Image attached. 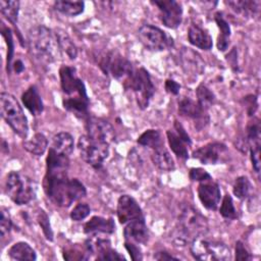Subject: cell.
Listing matches in <instances>:
<instances>
[{
  "label": "cell",
  "instance_id": "cell-12",
  "mask_svg": "<svg viewBox=\"0 0 261 261\" xmlns=\"http://www.w3.org/2000/svg\"><path fill=\"white\" fill-rule=\"evenodd\" d=\"M86 129L89 137L107 145H110L115 139L113 126L101 117L89 116L86 119Z\"/></svg>",
  "mask_w": 261,
  "mask_h": 261
},
{
  "label": "cell",
  "instance_id": "cell-23",
  "mask_svg": "<svg viewBox=\"0 0 261 261\" xmlns=\"http://www.w3.org/2000/svg\"><path fill=\"white\" fill-rule=\"evenodd\" d=\"M115 230V223L112 218H104L94 216L84 224V232L88 234L94 233H112Z\"/></svg>",
  "mask_w": 261,
  "mask_h": 261
},
{
  "label": "cell",
  "instance_id": "cell-15",
  "mask_svg": "<svg viewBox=\"0 0 261 261\" xmlns=\"http://www.w3.org/2000/svg\"><path fill=\"white\" fill-rule=\"evenodd\" d=\"M117 218L121 224H126L137 219H144L145 216L138 202L128 195H122L117 201Z\"/></svg>",
  "mask_w": 261,
  "mask_h": 261
},
{
  "label": "cell",
  "instance_id": "cell-3",
  "mask_svg": "<svg viewBox=\"0 0 261 261\" xmlns=\"http://www.w3.org/2000/svg\"><path fill=\"white\" fill-rule=\"evenodd\" d=\"M208 230L207 218L191 205H186L178 214L174 241L178 244L191 243L196 237Z\"/></svg>",
  "mask_w": 261,
  "mask_h": 261
},
{
  "label": "cell",
  "instance_id": "cell-32",
  "mask_svg": "<svg viewBox=\"0 0 261 261\" xmlns=\"http://www.w3.org/2000/svg\"><path fill=\"white\" fill-rule=\"evenodd\" d=\"M54 8L64 15L76 16L84 12L85 3L83 1L58 0L54 2Z\"/></svg>",
  "mask_w": 261,
  "mask_h": 261
},
{
  "label": "cell",
  "instance_id": "cell-41",
  "mask_svg": "<svg viewBox=\"0 0 261 261\" xmlns=\"http://www.w3.org/2000/svg\"><path fill=\"white\" fill-rule=\"evenodd\" d=\"M37 221L40 224L46 239L49 240V241H53V231H52L51 226H50L49 217L43 209L38 210V212H37Z\"/></svg>",
  "mask_w": 261,
  "mask_h": 261
},
{
  "label": "cell",
  "instance_id": "cell-5",
  "mask_svg": "<svg viewBox=\"0 0 261 261\" xmlns=\"http://www.w3.org/2000/svg\"><path fill=\"white\" fill-rule=\"evenodd\" d=\"M0 108L3 119L12 130L20 138H27L29 133L28 119L18 101L11 94L1 93Z\"/></svg>",
  "mask_w": 261,
  "mask_h": 261
},
{
  "label": "cell",
  "instance_id": "cell-43",
  "mask_svg": "<svg viewBox=\"0 0 261 261\" xmlns=\"http://www.w3.org/2000/svg\"><path fill=\"white\" fill-rule=\"evenodd\" d=\"M249 151H250V155H251V161H252L253 168L256 171V173H259L260 172V164H261L260 142L253 143V144L249 145Z\"/></svg>",
  "mask_w": 261,
  "mask_h": 261
},
{
  "label": "cell",
  "instance_id": "cell-10",
  "mask_svg": "<svg viewBox=\"0 0 261 261\" xmlns=\"http://www.w3.org/2000/svg\"><path fill=\"white\" fill-rule=\"evenodd\" d=\"M138 38L143 46L150 51H163L173 46V40L163 30L152 25L143 24L138 31Z\"/></svg>",
  "mask_w": 261,
  "mask_h": 261
},
{
  "label": "cell",
  "instance_id": "cell-25",
  "mask_svg": "<svg viewBox=\"0 0 261 261\" xmlns=\"http://www.w3.org/2000/svg\"><path fill=\"white\" fill-rule=\"evenodd\" d=\"M225 4L228 5L233 11L240 13L244 16L254 17L260 14V1L252 0H243V1H225Z\"/></svg>",
  "mask_w": 261,
  "mask_h": 261
},
{
  "label": "cell",
  "instance_id": "cell-2",
  "mask_svg": "<svg viewBox=\"0 0 261 261\" xmlns=\"http://www.w3.org/2000/svg\"><path fill=\"white\" fill-rule=\"evenodd\" d=\"M28 45L31 53L42 62L52 63L60 56L56 34L45 25H36L29 31Z\"/></svg>",
  "mask_w": 261,
  "mask_h": 261
},
{
  "label": "cell",
  "instance_id": "cell-38",
  "mask_svg": "<svg viewBox=\"0 0 261 261\" xmlns=\"http://www.w3.org/2000/svg\"><path fill=\"white\" fill-rule=\"evenodd\" d=\"M62 254L65 260H88L92 256V254L87 249L86 245H84L83 249H81L76 245H73L69 248H65Z\"/></svg>",
  "mask_w": 261,
  "mask_h": 261
},
{
  "label": "cell",
  "instance_id": "cell-48",
  "mask_svg": "<svg viewBox=\"0 0 261 261\" xmlns=\"http://www.w3.org/2000/svg\"><path fill=\"white\" fill-rule=\"evenodd\" d=\"M245 101V106L247 109V113L249 116L254 115L256 109H257V97L254 95H249L247 97H245L244 99Z\"/></svg>",
  "mask_w": 261,
  "mask_h": 261
},
{
  "label": "cell",
  "instance_id": "cell-4",
  "mask_svg": "<svg viewBox=\"0 0 261 261\" xmlns=\"http://www.w3.org/2000/svg\"><path fill=\"white\" fill-rule=\"evenodd\" d=\"M193 257L201 261H227L231 259L229 248L222 242L209 239L205 234L196 237L191 242Z\"/></svg>",
  "mask_w": 261,
  "mask_h": 261
},
{
  "label": "cell",
  "instance_id": "cell-20",
  "mask_svg": "<svg viewBox=\"0 0 261 261\" xmlns=\"http://www.w3.org/2000/svg\"><path fill=\"white\" fill-rule=\"evenodd\" d=\"M124 241L136 244H146L149 240L148 226L144 219H137L125 224L123 229Z\"/></svg>",
  "mask_w": 261,
  "mask_h": 261
},
{
  "label": "cell",
  "instance_id": "cell-7",
  "mask_svg": "<svg viewBox=\"0 0 261 261\" xmlns=\"http://www.w3.org/2000/svg\"><path fill=\"white\" fill-rule=\"evenodd\" d=\"M123 88L133 91L137 104L141 109H146L149 106L155 93L151 75L144 67L136 69L129 80L123 84Z\"/></svg>",
  "mask_w": 261,
  "mask_h": 261
},
{
  "label": "cell",
  "instance_id": "cell-30",
  "mask_svg": "<svg viewBox=\"0 0 261 261\" xmlns=\"http://www.w3.org/2000/svg\"><path fill=\"white\" fill-rule=\"evenodd\" d=\"M167 141L169 144L170 149L172 152L182 160H186L189 158V152H188V144L174 132V130H167L166 132Z\"/></svg>",
  "mask_w": 261,
  "mask_h": 261
},
{
  "label": "cell",
  "instance_id": "cell-14",
  "mask_svg": "<svg viewBox=\"0 0 261 261\" xmlns=\"http://www.w3.org/2000/svg\"><path fill=\"white\" fill-rule=\"evenodd\" d=\"M178 112L185 117L194 119L198 129L204 127L209 121L207 110L201 107L198 102L189 97H184L178 101Z\"/></svg>",
  "mask_w": 261,
  "mask_h": 261
},
{
  "label": "cell",
  "instance_id": "cell-28",
  "mask_svg": "<svg viewBox=\"0 0 261 261\" xmlns=\"http://www.w3.org/2000/svg\"><path fill=\"white\" fill-rule=\"evenodd\" d=\"M152 162L155 166H157L159 169L164 171H171L175 168L174 161L170 155V153L165 149L164 146L153 150V153L151 155Z\"/></svg>",
  "mask_w": 261,
  "mask_h": 261
},
{
  "label": "cell",
  "instance_id": "cell-8",
  "mask_svg": "<svg viewBox=\"0 0 261 261\" xmlns=\"http://www.w3.org/2000/svg\"><path fill=\"white\" fill-rule=\"evenodd\" d=\"M81 158L95 169L102 167L109 155V145L96 141L88 135H83L77 141Z\"/></svg>",
  "mask_w": 261,
  "mask_h": 261
},
{
  "label": "cell",
  "instance_id": "cell-16",
  "mask_svg": "<svg viewBox=\"0 0 261 261\" xmlns=\"http://www.w3.org/2000/svg\"><path fill=\"white\" fill-rule=\"evenodd\" d=\"M227 154V148L223 143H209L193 152V158L203 164H217L221 162Z\"/></svg>",
  "mask_w": 261,
  "mask_h": 261
},
{
  "label": "cell",
  "instance_id": "cell-13",
  "mask_svg": "<svg viewBox=\"0 0 261 261\" xmlns=\"http://www.w3.org/2000/svg\"><path fill=\"white\" fill-rule=\"evenodd\" d=\"M159 9V15L162 23L169 29H176L182 20L181 5L174 0L152 1Z\"/></svg>",
  "mask_w": 261,
  "mask_h": 261
},
{
  "label": "cell",
  "instance_id": "cell-50",
  "mask_svg": "<svg viewBox=\"0 0 261 261\" xmlns=\"http://www.w3.org/2000/svg\"><path fill=\"white\" fill-rule=\"evenodd\" d=\"M164 87L166 92L171 95H177L180 90V85L173 80H166Z\"/></svg>",
  "mask_w": 261,
  "mask_h": 261
},
{
  "label": "cell",
  "instance_id": "cell-40",
  "mask_svg": "<svg viewBox=\"0 0 261 261\" xmlns=\"http://www.w3.org/2000/svg\"><path fill=\"white\" fill-rule=\"evenodd\" d=\"M219 213L224 218H228V219L238 218V213H237V210L234 208L232 199H231L229 194H226L223 197L220 208H219Z\"/></svg>",
  "mask_w": 261,
  "mask_h": 261
},
{
  "label": "cell",
  "instance_id": "cell-9",
  "mask_svg": "<svg viewBox=\"0 0 261 261\" xmlns=\"http://www.w3.org/2000/svg\"><path fill=\"white\" fill-rule=\"evenodd\" d=\"M99 66L105 74H111L122 85L129 80L136 70L130 61L114 51L104 55L99 61Z\"/></svg>",
  "mask_w": 261,
  "mask_h": 261
},
{
  "label": "cell",
  "instance_id": "cell-35",
  "mask_svg": "<svg viewBox=\"0 0 261 261\" xmlns=\"http://www.w3.org/2000/svg\"><path fill=\"white\" fill-rule=\"evenodd\" d=\"M252 189L253 187L250 179L247 176L242 175L236 178L232 187V192L237 198L241 200H246L251 196Z\"/></svg>",
  "mask_w": 261,
  "mask_h": 261
},
{
  "label": "cell",
  "instance_id": "cell-49",
  "mask_svg": "<svg viewBox=\"0 0 261 261\" xmlns=\"http://www.w3.org/2000/svg\"><path fill=\"white\" fill-rule=\"evenodd\" d=\"M174 132H175L188 145H191V144H192V141H191L190 136L188 135V133L186 132V129L184 128V126L181 125V123H179L177 120L174 121Z\"/></svg>",
  "mask_w": 261,
  "mask_h": 261
},
{
  "label": "cell",
  "instance_id": "cell-29",
  "mask_svg": "<svg viewBox=\"0 0 261 261\" xmlns=\"http://www.w3.org/2000/svg\"><path fill=\"white\" fill-rule=\"evenodd\" d=\"M214 19L220 32L217 39V48L219 51H225L229 45V37H230L229 24L220 12L215 13Z\"/></svg>",
  "mask_w": 261,
  "mask_h": 261
},
{
  "label": "cell",
  "instance_id": "cell-53",
  "mask_svg": "<svg viewBox=\"0 0 261 261\" xmlns=\"http://www.w3.org/2000/svg\"><path fill=\"white\" fill-rule=\"evenodd\" d=\"M12 69H13L16 73L22 72L23 69H24V64H23V62H22L20 59L14 60V61L12 62V64H11V70H12Z\"/></svg>",
  "mask_w": 261,
  "mask_h": 261
},
{
  "label": "cell",
  "instance_id": "cell-45",
  "mask_svg": "<svg viewBox=\"0 0 261 261\" xmlns=\"http://www.w3.org/2000/svg\"><path fill=\"white\" fill-rule=\"evenodd\" d=\"M189 177H190L191 180L199 181V182L212 178L211 175L205 169L200 168V167L191 168L190 171H189Z\"/></svg>",
  "mask_w": 261,
  "mask_h": 261
},
{
  "label": "cell",
  "instance_id": "cell-39",
  "mask_svg": "<svg viewBox=\"0 0 261 261\" xmlns=\"http://www.w3.org/2000/svg\"><path fill=\"white\" fill-rule=\"evenodd\" d=\"M1 34L3 38L5 39L6 45H7V59H6V70L9 73L11 71V64L13 60L14 55V41L12 37L11 30L5 25H2L1 28Z\"/></svg>",
  "mask_w": 261,
  "mask_h": 261
},
{
  "label": "cell",
  "instance_id": "cell-51",
  "mask_svg": "<svg viewBox=\"0 0 261 261\" xmlns=\"http://www.w3.org/2000/svg\"><path fill=\"white\" fill-rule=\"evenodd\" d=\"M238 56H237V51H236V48H233L229 53H228V55L226 56V59H227V61L229 62V64H230V66H231V68L233 69V70H239V65H238V58H237Z\"/></svg>",
  "mask_w": 261,
  "mask_h": 261
},
{
  "label": "cell",
  "instance_id": "cell-34",
  "mask_svg": "<svg viewBox=\"0 0 261 261\" xmlns=\"http://www.w3.org/2000/svg\"><path fill=\"white\" fill-rule=\"evenodd\" d=\"M57 37V41L60 47V50L65 52V54L70 58V59H75L77 56V49L69 36L66 34V32L62 30H55L54 31Z\"/></svg>",
  "mask_w": 261,
  "mask_h": 261
},
{
  "label": "cell",
  "instance_id": "cell-46",
  "mask_svg": "<svg viewBox=\"0 0 261 261\" xmlns=\"http://www.w3.org/2000/svg\"><path fill=\"white\" fill-rule=\"evenodd\" d=\"M124 248L126 249V251L128 252L130 258L133 260L139 261V260L143 259V254H142L141 248L138 246V244L128 242V241H124Z\"/></svg>",
  "mask_w": 261,
  "mask_h": 261
},
{
  "label": "cell",
  "instance_id": "cell-44",
  "mask_svg": "<svg viewBox=\"0 0 261 261\" xmlns=\"http://www.w3.org/2000/svg\"><path fill=\"white\" fill-rule=\"evenodd\" d=\"M11 228H12V221H11L9 212L5 208H2L1 209V220H0L1 237L3 238L7 233H9Z\"/></svg>",
  "mask_w": 261,
  "mask_h": 261
},
{
  "label": "cell",
  "instance_id": "cell-31",
  "mask_svg": "<svg viewBox=\"0 0 261 261\" xmlns=\"http://www.w3.org/2000/svg\"><path fill=\"white\" fill-rule=\"evenodd\" d=\"M47 147H48L47 138L41 133L35 134L30 140H27L23 142V148L31 154H34L37 156H42L47 150Z\"/></svg>",
  "mask_w": 261,
  "mask_h": 261
},
{
  "label": "cell",
  "instance_id": "cell-11",
  "mask_svg": "<svg viewBox=\"0 0 261 261\" xmlns=\"http://www.w3.org/2000/svg\"><path fill=\"white\" fill-rule=\"evenodd\" d=\"M60 85L64 97H74L87 95L85 84L76 75V70L72 66L63 65L59 69Z\"/></svg>",
  "mask_w": 261,
  "mask_h": 261
},
{
  "label": "cell",
  "instance_id": "cell-47",
  "mask_svg": "<svg viewBox=\"0 0 261 261\" xmlns=\"http://www.w3.org/2000/svg\"><path fill=\"white\" fill-rule=\"evenodd\" d=\"M251 259H252V255L247 251L244 244L241 241H238L236 244V260L247 261Z\"/></svg>",
  "mask_w": 261,
  "mask_h": 261
},
{
  "label": "cell",
  "instance_id": "cell-33",
  "mask_svg": "<svg viewBox=\"0 0 261 261\" xmlns=\"http://www.w3.org/2000/svg\"><path fill=\"white\" fill-rule=\"evenodd\" d=\"M138 144L144 147H149L152 150H156L162 146L164 143L162 141L161 133L158 129H147L145 130L137 140Z\"/></svg>",
  "mask_w": 261,
  "mask_h": 261
},
{
  "label": "cell",
  "instance_id": "cell-52",
  "mask_svg": "<svg viewBox=\"0 0 261 261\" xmlns=\"http://www.w3.org/2000/svg\"><path fill=\"white\" fill-rule=\"evenodd\" d=\"M154 258L156 260H171V259H174V260H177L178 258L169 254L168 252H165V251H161V252H158L154 255Z\"/></svg>",
  "mask_w": 261,
  "mask_h": 261
},
{
  "label": "cell",
  "instance_id": "cell-18",
  "mask_svg": "<svg viewBox=\"0 0 261 261\" xmlns=\"http://www.w3.org/2000/svg\"><path fill=\"white\" fill-rule=\"evenodd\" d=\"M198 197L206 209L216 210L221 197L219 186L212 178L201 181L198 187Z\"/></svg>",
  "mask_w": 261,
  "mask_h": 261
},
{
  "label": "cell",
  "instance_id": "cell-17",
  "mask_svg": "<svg viewBox=\"0 0 261 261\" xmlns=\"http://www.w3.org/2000/svg\"><path fill=\"white\" fill-rule=\"evenodd\" d=\"M181 67L189 76L197 77L205 70V62L201 55L189 47H182L179 53Z\"/></svg>",
  "mask_w": 261,
  "mask_h": 261
},
{
  "label": "cell",
  "instance_id": "cell-6",
  "mask_svg": "<svg viewBox=\"0 0 261 261\" xmlns=\"http://www.w3.org/2000/svg\"><path fill=\"white\" fill-rule=\"evenodd\" d=\"M5 193L15 204L25 205L36 198V185L25 174L11 171L5 180Z\"/></svg>",
  "mask_w": 261,
  "mask_h": 261
},
{
  "label": "cell",
  "instance_id": "cell-26",
  "mask_svg": "<svg viewBox=\"0 0 261 261\" xmlns=\"http://www.w3.org/2000/svg\"><path fill=\"white\" fill-rule=\"evenodd\" d=\"M73 147H74V142H73L72 136L68 133L61 132L56 134L52 138V144L50 148L61 155L69 156L73 151Z\"/></svg>",
  "mask_w": 261,
  "mask_h": 261
},
{
  "label": "cell",
  "instance_id": "cell-1",
  "mask_svg": "<svg viewBox=\"0 0 261 261\" xmlns=\"http://www.w3.org/2000/svg\"><path fill=\"white\" fill-rule=\"evenodd\" d=\"M68 156L49 149L46 159V174L43 188L46 196L59 207H69L86 196V188L77 178H69Z\"/></svg>",
  "mask_w": 261,
  "mask_h": 261
},
{
  "label": "cell",
  "instance_id": "cell-42",
  "mask_svg": "<svg viewBox=\"0 0 261 261\" xmlns=\"http://www.w3.org/2000/svg\"><path fill=\"white\" fill-rule=\"evenodd\" d=\"M91 213V208L86 203H79L70 212V218L73 221H81Z\"/></svg>",
  "mask_w": 261,
  "mask_h": 261
},
{
  "label": "cell",
  "instance_id": "cell-37",
  "mask_svg": "<svg viewBox=\"0 0 261 261\" xmlns=\"http://www.w3.org/2000/svg\"><path fill=\"white\" fill-rule=\"evenodd\" d=\"M196 95H197V102L205 110H207L209 107H211L215 103V100H216L215 95L204 84H201L198 86L196 90Z\"/></svg>",
  "mask_w": 261,
  "mask_h": 261
},
{
  "label": "cell",
  "instance_id": "cell-21",
  "mask_svg": "<svg viewBox=\"0 0 261 261\" xmlns=\"http://www.w3.org/2000/svg\"><path fill=\"white\" fill-rule=\"evenodd\" d=\"M89 98L88 95L74 96V97H64L62 100V105L64 109L71 112L79 118L87 119L89 115Z\"/></svg>",
  "mask_w": 261,
  "mask_h": 261
},
{
  "label": "cell",
  "instance_id": "cell-27",
  "mask_svg": "<svg viewBox=\"0 0 261 261\" xmlns=\"http://www.w3.org/2000/svg\"><path fill=\"white\" fill-rule=\"evenodd\" d=\"M8 256L11 260H29L33 261L37 259V255L35 250L24 242H18L11 246L8 250Z\"/></svg>",
  "mask_w": 261,
  "mask_h": 261
},
{
  "label": "cell",
  "instance_id": "cell-24",
  "mask_svg": "<svg viewBox=\"0 0 261 261\" xmlns=\"http://www.w3.org/2000/svg\"><path fill=\"white\" fill-rule=\"evenodd\" d=\"M21 101L24 107L34 115H40L44 110V104L39 91L35 86H31L22 95Z\"/></svg>",
  "mask_w": 261,
  "mask_h": 261
},
{
  "label": "cell",
  "instance_id": "cell-19",
  "mask_svg": "<svg viewBox=\"0 0 261 261\" xmlns=\"http://www.w3.org/2000/svg\"><path fill=\"white\" fill-rule=\"evenodd\" d=\"M85 245L92 255L96 254V260H124L123 256L112 249L111 242L108 239L87 240Z\"/></svg>",
  "mask_w": 261,
  "mask_h": 261
},
{
  "label": "cell",
  "instance_id": "cell-36",
  "mask_svg": "<svg viewBox=\"0 0 261 261\" xmlns=\"http://www.w3.org/2000/svg\"><path fill=\"white\" fill-rule=\"evenodd\" d=\"M0 10L5 18L13 25L17 22L19 2L14 0H0Z\"/></svg>",
  "mask_w": 261,
  "mask_h": 261
},
{
  "label": "cell",
  "instance_id": "cell-22",
  "mask_svg": "<svg viewBox=\"0 0 261 261\" xmlns=\"http://www.w3.org/2000/svg\"><path fill=\"white\" fill-rule=\"evenodd\" d=\"M189 42L203 50H210L213 46L212 38L209 33L196 23H192L188 31Z\"/></svg>",
  "mask_w": 261,
  "mask_h": 261
}]
</instances>
